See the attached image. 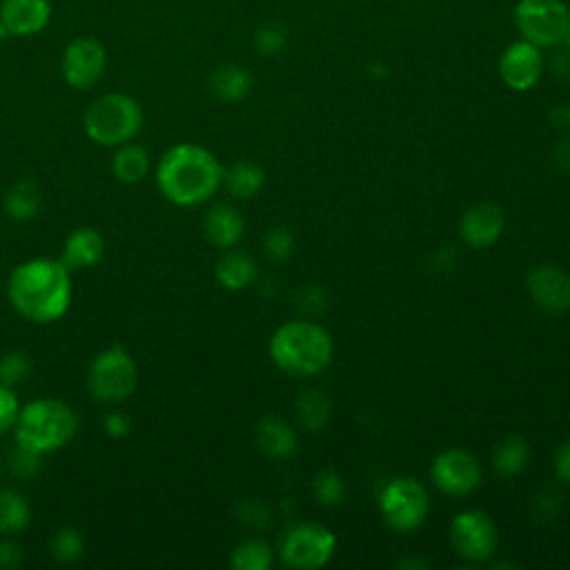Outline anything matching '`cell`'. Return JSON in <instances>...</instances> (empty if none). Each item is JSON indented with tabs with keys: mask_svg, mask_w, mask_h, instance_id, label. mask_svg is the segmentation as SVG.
<instances>
[{
	"mask_svg": "<svg viewBox=\"0 0 570 570\" xmlns=\"http://www.w3.org/2000/svg\"><path fill=\"white\" fill-rule=\"evenodd\" d=\"M154 178L165 201L178 208H197L224 187V165L204 145L176 143L160 156Z\"/></svg>",
	"mask_w": 570,
	"mask_h": 570,
	"instance_id": "obj_1",
	"label": "cell"
},
{
	"mask_svg": "<svg viewBox=\"0 0 570 570\" xmlns=\"http://www.w3.org/2000/svg\"><path fill=\"white\" fill-rule=\"evenodd\" d=\"M8 297L23 319L54 323L70 310L72 272L61 259H30L14 268Z\"/></svg>",
	"mask_w": 570,
	"mask_h": 570,
	"instance_id": "obj_2",
	"label": "cell"
},
{
	"mask_svg": "<svg viewBox=\"0 0 570 570\" xmlns=\"http://www.w3.org/2000/svg\"><path fill=\"white\" fill-rule=\"evenodd\" d=\"M268 350L279 370L308 379L321 374L332 363L334 339L323 325L310 319H297L274 330Z\"/></svg>",
	"mask_w": 570,
	"mask_h": 570,
	"instance_id": "obj_3",
	"label": "cell"
},
{
	"mask_svg": "<svg viewBox=\"0 0 570 570\" xmlns=\"http://www.w3.org/2000/svg\"><path fill=\"white\" fill-rule=\"evenodd\" d=\"M79 433V415L61 400H34L21 406L14 437L17 444L41 455L63 450Z\"/></svg>",
	"mask_w": 570,
	"mask_h": 570,
	"instance_id": "obj_4",
	"label": "cell"
},
{
	"mask_svg": "<svg viewBox=\"0 0 570 570\" xmlns=\"http://www.w3.org/2000/svg\"><path fill=\"white\" fill-rule=\"evenodd\" d=\"M85 134L101 147H118L138 136L143 129V107L123 92L99 96L83 116Z\"/></svg>",
	"mask_w": 570,
	"mask_h": 570,
	"instance_id": "obj_5",
	"label": "cell"
},
{
	"mask_svg": "<svg viewBox=\"0 0 570 570\" xmlns=\"http://www.w3.org/2000/svg\"><path fill=\"white\" fill-rule=\"evenodd\" d=\"M138 386L134 356L121 343L99 352L87 370V388L99 404L116 406L127 402Z\"/></svg>",
	"mask_w": 570,
	"mask_h": 570,
	"instance_id": "obj_6",
	"label": "cell"
},
{
	"mask_svg": "<svg viewBox=\"0 0 570 570\" xmlns=\"http://www.w3.org/2000/svg\"><path fill=\"white\" fill-rule=\"evenodd\" d=\"M379 512L395 532H415L431 512L428 490L415 477H395L379 495Z\"/></svg>",
	"mask_w": 570,
	"mask_h": 570,
	"instance_id": "obj_7",
	"label": "cell"
},
{
	"mask_svg": "<svg viewBox=\"0 0 570 570\" xmlns=\"http://www.w3.org/2000/svg\"><path fill=\"white\" fill-rule=\"evenodd\" d=\"M336 552V535L312 521L290 526L279 541V559L294 570H317L330 563Z\"/></svg>",
	"mask_w": 570,
	"mask_h": 570,
	"instance_id": "obj_8",
	"label": "cell"
},
{
	"mask_svg": "<svg viewBox=\"0 0 570 570\" xmlns=\"http://www.w3.org/2000/svg\"><path fill=\"white\" fill-rule=\"evenodd\" d=\"M512 19L524 41L550 50L566 39L568 6L563 0H519Z\"/></svg>",
	"mask_w": 570,
	"mask_h": 570,
	"instance_id": "obj_9",
	"label": "cell"
},
{
	"mask_svg": "<svg viewBox=\"0 0 570 570\" xmlns=\"http://www.w3.org/2000/svg\"><path fill=\"white\" fill-rule=\"evenodd\" d=\"M450 546L464 561H490L499 546L497 526L484 510H464L450 524Z\"/></svg>",
	"mask_w": 570,
	"mask_h": 570,
	"instance_id": "obj_10",
	"label": "cell"
},
{
	"mask_svg": "<svg viewBox=\"0 0 570 570\" xmlns=\"http://www.w3.org/2000/svg\"><path fill=\"white\" fill-rule=\"evenodd\" d=\"M479 459L464 448H448L433 459L431 479L433 484L450 497H468L481 484Z\"/></svg>",
	"mask_w": 570,
	"mask_h": 570,
	"instance_id": "obj_11",
	"label": "cell"
},
{
	"mask_svg": "<svg viewBox=\"0 0 570 570\" xmlns=\"http://www.w3.org/2000/svg\"><path fill=\"white\" fill-rule=\"evenodd\" d=\"M107 70V52L101 41L81 37L74 39L63 54V79L70 87L85 92L92 90Z\"/></svg>",
	"mask_w": 570,
	"mask_h": 570,
	"instance_id": "obj_12",
	"label": "cell"
},
{
	"mask_svg": "<svg viewBox=\"0 0 570 570\" xmlns=\"http://www.w3.org/2000/svg\"><path fill=\"white\" fill-rule=\"evenodd\" d=\"M543 50L519 39L508 45L499 59V76L512 92H530L543 76Z\"/></svg>",
	"mask_w": 570,
	"mask_h": 570,
	"instance_id": "obj_13",
	"label": "cell"
},
{
	"mask_svg": "<svg viewBox=\"0 0 570 570\" xmlns=\"http://www.w3.org/2000/svg\"><path fill=\"white\" fill-rule=\"evenodd\" d=\"M52 21L50 0H3L0 3V39H30Z\"/></svg>",
	"mask_w": 570,
	"mask_h": 570,
	"instance_id": "obj_14",
	"label": "cell"
},
{
	"mask_svg": "<svg viewBox=\"0 0 570 570\" xmlns=\"http://www.w3.org/2000/svg\"><path fill=\"white\" fill-rule=\"evenodd\" d=\"M532 303L546 314H566L570 310V277L557 266H537L526 281Z\"/></svg>",
	"mask_w": 570,
	"mask_h": 570,
	"instance_id": "obj_15",
	"label": "cell"
},
{
	"mask_svg": "<svg viewBox=\"0 0 570 570\" xmlns=\"http://www.w3.org/2000/svg\"><path fill=\"white\" fill-rule=\"evenodd\" d=\"M506 230V215L495 204H475L462 215L459 237L473 250H486L495 246Z\"/></svg>",
	"mask_w": 570,
	"mask_h": 570,
	"instance_id": "obj_16",
	"label": "cell"
},
{
	"mask_svg": "<svg viewBox=\"0 0 570 570\" xmlns=\"http://www.w3.org/2000/svg\"><path fill=\"white\" fill-rule=\"evenodd\" d=\"M204 235L210 246L219 250H232L246 235V219L235 206L217 204L204 219Z\"/></svg>",
	"mask_w": 570,
	"mask_h": 570,
	"instance_id": "obj_17",
	"label": "cell"
},
{
	"mask_svg": "<svg viewBox=\"0 0 570 570\" xmlns=\"http://www.w3.org/2000/svg\"><path fill=\"white\" fill-rule=\"evenodd\" d=\"M255 444L270 459H288L299 448V435L283 417L266 415L255 428Z\"/></svg>",
	"mask_w": 570,
	"mask_h": 570,
	"instance_id": "obj_18",
	"label": "cell"
},
{
	"mask_svg": "<svg viewBox=\"0 0 570 570\" xmlns=\"http://www.w3.org/2000/svg\"><path fill=\"white\" fill-rule=\"evenodd\" d=\"M105 257V239L94 228H79L68 235L61 261L70 272L94 268Z\"/></svg>",
	"mask_w": 570,
	"mask_h": 570,
	"instance_id": "obj_19",
	"label": "cell"
},
{
	"mask_svg": "<svg viewBox=\"0 0 570 570\" xmlns=\"http://www.w3.org/2000/svg\"><path fill=\"white\" fill-rule=\"evenodd\" d=\"M255 85L252 74L235 63H224L219 65L208 81L210 94L221 101V103H241L243 99L250 96Z\"/></svg>",
	"mask_w": 570,
	"mask_h": 570,
	"instance_id": "obj_20",
	"label": "cell"
},
{
	"mask_svg": "<svg viewBox=\"0 0 570 570\" xmlns=\"http://www.w3.org/2000/svg\"><path fill=\"white\" fill-rule=\"evenodd\" d=\"M257 274H259V268H257L255 259L235 248L226 250V255L219 259V263L215 268V277H217L219 286L230 292H241V290L250 288L257 281Z\"/></svg>",
	"mask_w": 570,
	"mask_h": 570,
	"instance_id": "obj_21",
	"label": "cell"
},
{
	"mask_svg": "<svg viewBox=\"0 0 570 570\" xmlns=\"http://www.w3.org/2000/svg\"><path fill=\"white\" fill-rule=\"evenodd\" d=\"M266 183V169L259 163L252 160H237L228 169H224V187L228 189V195L246 201L252 199L261 193V187Z\"/></svg>",
	"mask_w": 570,
	"mask_h": 570,
	"instance_id": "obj_22",
	"label": "cell"
},
{
	"mask_svg": "<svg viewBox=\"0 0 570 570\" xmlns=\"http://www.w3.org/2000/svg\"><path fill=\"white\" fill-rule=\"evenodd\" d=\"M41 204H43V195H41V187L34 180H17L3 199V208L6 215L12 221L19 224H28L32 219H37V215L41 213Z\"/></svg>",
	"mask_w": 570,
	"mask_h": 570,
	"instance_id": "obj_23",
	"label": "cell"
},
{
	"mask_svg": "<svg viewBox=\"0 0 570 570\" xmlns=\"http://www.w3.org/2000/svg\"><path fill=\"white\" fill-rule=\"evenodd\" d=\"M149 167H152V158L143 145H136L129 141L116 147V154L112 158V172L121 183H127V185L141 183L149 174Z\"/></svg>",
	"mask_w": 570,
	"mask_h": 570,
	"instance_id": "obj_24",
	"label": "cell"
},
{
	"mask_svg": "<svg viewBox=\"0 0 570 570\" xmlns=\"http://www.w3.org/2000/svg\"><path fill=\"white\" fill-rule=\"evenodd\" d=\"M32 521V506L17 488H0V535H19Z\"/></svg>",
	"mask_w": 570,
	"mask_h": 570,
	"instance_id": "obj_25",
	"label": "cell"
},
{
	"mask_svg": "<svg viewBox=\"0 0 570 570\" xmlns=\"http://www.w3.org/2000/svg\"><path fill=\"white\" fill-rule=\"evenodd\" d=\"M294 413H297V422L303 431L319 433L330 422L332 406H330V400L319 388H308L297 397Z\"/></svg>",
	"mask_w": 570,
	"mask_h": 570,
	"instance_id": "obj_26",
	"label": "cell"
},
{
	"mask_svg": "<svg viewBox=\"0 0 570 570\" xmlns=\"http://www.w3.org/2000/svg\"><path fill=\"white\" fill-rule=\"evenodd\" d=\"M530 462V448H528V442L517 437V435H510V437H504L497 446H495V453H493V468L497 470V475L501 477H517L526 470Z\"/></svg>",
	"mask_w": 570,
	"mask_h": 570,
	"instance_id": "obj_27",
	"label": "cell"
},
{
	"mask_svg": "<svg viewBox=\"0 0 570 570\" xmlns=\"http://www.w3.org/2000/svg\"><path fill=\"white\" fill-rule=\"evenodd\" d=\"M274 561V550L263 539H246L241 541L230 557L235 570H270Z\"/></svg>",
	"mask_w": 570,
	"mask_h": 570,
	"instance_id": "obj_28",
	"label": "cell"
},
{
	"mask_svg": "<svg viewBox=\"0 0 570 570\" xmlns=\"http://www.w3.org/2000/svg\"><path fill=\"white\" fill-rule=\"evenodd\" d=\"M34 361L28 352L23 350H10L0 356V384H6L10 388H17L25 384L32 374Z\"/></svg>",
	"mask_w": 570,
	"mask_h": 570,
	"instance_id": "obj_29",
	"label": "cell"
},
{
	"mask_svg": "<svg viewBox=\"0 0 570 570\" xmlns=\"http://www.w3.org/2000/svg\"><path fill=\"white\" fill-rule=\"evenodd\" d=\"M312 495L319 506L334 508L345 499V481L336 470H321L312 481Z\"/></svg>",
	"mask_w": 570,
	"mask_h": 570,
	"instance_id": "obj_30",
	"label": "cell"
},
{
	"mask_svg": "<svg viewBox=\"0 0 570 570\" xmlns=\"http://www.w3.org/2000/svg\"><path fill=\"white\" fill-rule=\"evenodd\" d=\"M50 550H52V557L61 563H74L83 557L85 552V537L79 528H72V526H65L61 528L54 537H52V543H50Z\"/></svg>",
	"mask_w": 570,
	"mask_h": 570,
	"instance_id": "obj_31",
	"label": "cell"
},
{
	"mask_svg": "<svg viewBox=\"0 0 570 570\" xmlns=\"http://www.w3.org/2000/svg\"><path fill=\"white\" fill-rule=\"evenodd\" d=\"M286 45H288V30L283 23L270 21L255 32V50L261 56H277L286 50Z\"/></svg>",
	"mask_w": 570,
	"mask_h": 570,
	"instance_id": "obj_32",
	"label": "cell"
},
{
	"mask_svg": "<svg viewBox=\"0 0 570 570\" xmlns=\"http://www.w3.org/2000/svg\"><path fill=\"white\" fill-rule=\"evenodd\" d=\"M294 235L292 230L283 228V226H277V228H270L266 239H263V252L266 257L272 261V263H283L288 261L292 255H294Z\"/></svg>",
	"mask_w": 570,
	"mask_h": 570,
	"instance_id": "obj_33",
	"label": "cell"
},
{
	"mask_svg": "<svg viewBox=\"0 0 570 570\" xmlns=\"http://www.w3.org/2000/svg\"><path fill=\"white\" fill-rule=\"evenodd\" d=\"M43 457H45V455L32 450V448H25V446H21V444H17L14 450H12L10 457H8V466H10V470H12L14 477H19V479H32V477H37V475L41 473V468H43Z\"/></svg>",
	"mask_w": 570,
	"mask_h": 570,
	"instance_id": "obj_34",
	"label": "cell"
},
{
	"mask_svg": "<svg viewBox=\"0 0 570 570\" xmlns=\"http://www.w3.org/2000/svg\"><path fill=\"white\" fill-rule=\"evenodd\" d=\"M237 519L255 530H263L270 526V508L259 499H241L237 504Z\"/></svg>",
	"mask_w": 570,
	"mask_h": 570,
	"instance_id": "obj_35",
	"label": "cell"
},
{
	"mask_svg": "<svg viewBox=\"0 0 570 570\" xmlns=\"http://www.w3.org/2000/svg\"><path fill=\"white\" fill-rule=\"evenodd\" d=\"M19 413H21V402L14 388L0 384V437L14 431Z\"/></svg>",
	"mask_w": 570,
	"mask_h": 570,
	"instance_id": "obj_36",
	"label": "cell"
},
{
	"mask_svg": "<svg viewBox=\"0 0 570 570\" xmlns=\"http://www.w3.org/2000/svg\"><path fill=\"white\" fill-rule=\"evenodd\" d=\"M294 301H297L299 310H303L305 314L314 317V314H319L325 308V292L321 288H317V286H308V288L297 292Z\"/></svg>",
	"mask_w": 570,
	"mask_h": 570,
	"instance_id": "obj_37",
	"label": "cell"
},
{
	"mask_svg": "<svg viewBox=\"0 0 570 570\" xmlns=\"http://www.w3.org/2000/svg\"><path fill=\"white\" fill-rule=\"evenodd\" d=\"M132 428H134V424H132L129 415H125V413H121V411H112V413H107V415L103 417V431H105V435L112 437V439H123V437H127V435L132 433Z\"/></svg>",
	"mask_w": 570,
	"mask_h": 570,
	"instance_id": "obj_38",
	"label": "cell"
},
{
	"mask_svg": "<svg viewBox=\"0 0 570 570\" xmlns=\"http://www.w3.org/2000/svg\"><path fill=\"white\" fill-rule=\"evenodd\" d=\"M23 548L12 541V539H3L0 541V568L3 570H14L19 566H23Z\"/></svg>",
	"mask_w": 570,
	"mask_h": 570,
	"instance_id": "obj_39",
	"label": "cell"
},
{
	"mask_svg": "<svg viewBox=\"0 0 570 570\" xmlns=\"http://www.w3.org/2000/svg\"><path fill=\"white\" fill-rule=\"evenodd\" d=\"M552 468H555V477H557L559 481L570 484V439L563 442V444L557 448Z\"/></svg>",
	"mask_w": 570,
	"mask_h": 570,
	"instance_id": "obj_40",
	"label": "cell"
},
{
	"mask_svg": "<svg viewBox=\"0 0 570 570\" xmlns=\"http://www.w3.org/2000/svg\"><path fill=\"white\" fill-rule=\"evenodd\" d=\"M552 160H555L559 172L570 174V136H566L557 143V147L552 152Z\"/></svg>",
	"mask_w": 570,
	"mask_h": 570,
	"instance_id": "obj_41",
	"label": "cell"
},
{
	"mask_svg": "<svg viewBox=\"0 0 570 570\" xmlns=\"http://www.w3.org/2000/svg\"><path fill=\"white\" fill-rule=\"evenodd\" d=\"M550 121L557 129L561 132H570V105H559L552 110L550 114Z\"/></svg>",
	"mask_w": 570,
	"mask_h": 570,
	"instance_id": "obj_42",
	"label": "cell"
},
{
	"mask_svg": "<svg viewBox=\"0 0 570 570\" xmlns=\"http://www.w3.org/2000/svg\"><path fill=\"white\" fill-rule=\"evenodd\" d=\"M559 59L563 61V70H568V68H570V56H568V54H563V56H559ZM555 72H557V76L566 79V72H561V65H557V70H555Z\"/></svg>",
	"mask_w": 570,
	"mask_h": 570,
	"instance_id": "obj_43",
	"label": "cell"
},
{
	"mask_svg": "<svg viewBox=\"0 0 570 570\" xmlns=\"http://www.w3.org/2000/svg\"><path fill=\"white\" fill-rule=\"evenodd\" d=\"M563 45H568V50H570V8H568V25H566V39H563Z\"/></svg>",
	"mask_w": 570,
	"mask_h": 570,
	"instance_id": "obj_44",
	"label": "cell"
},
{
	"mask_svg": "<svg viewBox=\"0 0 570 570\" xmlns=\"http://www.w3.org/2000/svg\"><path fill=\"white\" fill-rule=\"evenodd\" d=\"M0 473H3V462H0Z\"/></svg>",
	"mask_w": 570,
	"mask_h": 570,
	"instance_id": "obj_45",
	"label": "cell"
}]
</instances>
